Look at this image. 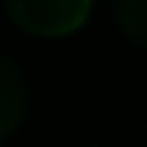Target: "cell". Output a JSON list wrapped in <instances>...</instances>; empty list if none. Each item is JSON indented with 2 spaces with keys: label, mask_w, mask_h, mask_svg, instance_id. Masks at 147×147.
I'll list each match as a JSON object with an SVG mask.
<instances>
[{
  "label": "cell",
  "mask_w": 147,
  "mask_h": 147,
  "mask_svg": "<svg viewBox=\"0 0 147 147\" xmlns=\"http://www.w3.org/2000/svg\"><path fill=\"white\" fill-rule=\"evenodd\" d=\"M7 13L33 36H69L88 20L92 0H7Z\"/></svg>",
  "instance_id": "cell-1"
},
{
  "label": "cell",
  "mask_w": 147,
  "mask_h": 147,
  "mask_svg": "<svg viewBox=\"0 0 147 147\" xmlns=\"http://www.w3.org/2000/svg\"><path fill=\"white\" fill-rule=\"evenodd\" d=\"M26 118V82L7 56H0V144Z\"/></svg>",
  "instance_id": "cell-2"
},
{
  "label": "cell",
  "mask_w": 147,
  "mask_h": 147,
  "mask_svg": "<svg viewBox=\"0 0 147 147\" xmlns=\"http://www.w3.org/2000/svg\"><path fill=\"white\" fill-rule=\"evenodd\" d=\"M121 33L137 46H147V0H111Z\"/></svg>",
  "instance_id": "cell-3"
}]
</instances>
